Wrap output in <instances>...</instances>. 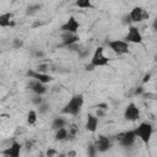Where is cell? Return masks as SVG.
I'll list each match as a JSON object with an SVG mask.
<instances>
[{
    "label": "cell",
    "instance_id": "cell-1",
    "mask_svg": "<svg viewBox=\"0 0 157 157\" xmlns=\"http://www.w3.org/2000/svg\"><path fill=\"white\" fill-rule=\"evenodd\" d=\"M85 103V98H83V94L81 93H77V94H74L69 102L64 105V108L61 109V113L63 114H67V115H77L81 109H82V105Z\"/></svg>",
    "mask_w": 157,
    "mask_h": 157
},
{
    "label": "cell",
    "instance_id": "cell-2",
    "mask_svg": "<svg viewBox=\"0 0 157 157\" xmlns=\"http://www.w3.org/2000/svg\"><path fill=\"white\" fill-rule=\"evenodd\" d=\"M134 130H135L136 136H137L144 144H146V145L150 144L151 137H152V134H153V126H152L151 123L142 121V123H140V124L137 125V128L134 129Z\"/></svg>",
    "mask_w": 157,
    "mask_h": 157
},
{
    "label": "cell",
    "instance_id": "cell-3",
    "mask_svg": "<svg viewBox=\"0 0 157 157\" xmlns=\"http://www.w3.org/2000/svg\"><path fill=\"white\" fill-rule=\"evenodd\" d=\"M90 64H92L94 67H102V66H107L109 64L108 56L104 55V48L103 47H98L94 49V52L91 56Z\"/></svg>",
    "mask_w": 157,
    "mask_h": 157
},
{
    "label": "cell",
    "instance_id": "cell-4",
    "mask_svg": "<svg viewBox=\"0 0 157 157\" xmlns=\"http://www.w3.org/2000/svg\"><path fill=\"white\" fill-rule=\"evenodd\" d=\"M108 47L112 52H114L117 55H125L129 53L130 48H129V43L124 39H114V40H109Z\"/></svg>",
    "mask_w": 157,
    "mask_h": 157
},
{
    "label": "cell",
    "instance_id": "cell-5",
    "mask_svg": "<svg viewBox=\"0 0 157 157\" xmlns=\"http://www.w3.org/2000/svg\"><path fill=\"white\" fill-rule=\"evenodd\" d=\"M124 40H126L128 43H134V44H141L144 38H142V34L140 32V29L136 27V26H128V33L124 38Z\"/></svg>",
    "mask_w": 157,
    "mask_h": 157
},
{
    "label": "cell",
    "instance_id": "cell-6",
    "mask_svg": "<svg viewBox=\"0 0 157 157\" xmlns=\"http://www.w3.org/2000/svg\"><path fill=\"white\" fill-rule=\"evenodd\" d=\"M124 119L128 121H136L137 119H140V109L137 108V105L135 103L131 102L125 107Z\"/></svg>",
    "mask_w": 157,
    "mask_h": 157
},
{
    "label": "cell",
    "instance_id": "cell-7",
    "mask_svg": "<svg viewBox=\"0 0 157 157\" xmlns=\"http://www.w3.org/2000/svg\"><path fill=\"white\" fill-rule=\"evenodd\" d=\"M136 139H137V136L135 134V130H128L124 134H121V136L119 139V145L121 147H125V148L131 147L135 144Z\"/></svg>",
    "mask_w": 157,
    "mask_h": 157
},
{
    "label": "cell",
    "instance_id": "cell-8",
    "mask_svg": "<svg viewBox=\"0 0 157 157\" xmlns=\"http://www.w3.org/2000/svg\"><path fill=\"white\" fill-rule=\"evenodd\" d=\"M80 29V22L74 17V16H69V18L66 20V22H64L60 26V31L61 32H71V33H77Z\"/></svg>",
    "mask_w": 157,
    "mask_h": 157
},
{
    "label": "cell",
    "instance_id": "cell-9",
    "mask_svg": "<svg viewBox=\"0 0 157 157\" xmlns=\"http://www.w3.org/2000/svg\"><path fill=\"white\" fill-rule=\"evenodd\" d=\"M45 85H47V83H43V82H40L39 80L29 78L27 87H28L34 94H42V96H43V94L47 92V90H48Z\"/></svg>",
    "mask_w": 157,
    "mask_h": 157
},
{
    "label": "cell",
    "instance_id": "cell-10",
    "mask_svg": "<svg viewBox=\"0 0 157 157\" xmlns=\"http://www.w3.org/2000/svg\"><path fill=\"white\" fill-rule=\"evenodd\" d=\"M129 15H130L132 22H141V21L148 18V12H147L145 9H142L141 6H135V7H132V10L130 11Z\"/></svg>",
    "mask_w": 157,
    "mask_h": 157
},
{
    "label": "cell",
    "instance_id": "cell-11",
    "mask_svg": "<svg viewBox=\"0 0 157 157\" xmlns=\"http://www.w3.org/2000/svg\"><path fill=\"white\" fill-rule=\"evenodd\" d=\"M80 37L77 33H71V32H61V44L59 47H65L67 48L69 45L74 43H78Z\"/></svg>",
    "mask_w": 157,
    "mask_h": 157
},
{
    "label": "cell",
    "instance_id": "cell-12",
    "mask_svg": "<svg viewBox=\"0 0 157 157\" xmlns=\"http://www.w3.org/2000/svg\"><path fill=\"white\" fill-rule=\"evenodd\" d=\"M26 75H27L28 78H36V80H39L43 83H49V82L53 81V76H50V75H48L45 72H39L37 70H31L29 69L26 72Z\"/></svg>",
    "mask_w": 157,
    "mask_h": 157
},
{
    "label": "cell",
    "instance_id": "cell-13",
    "mask_svg": "<svg viewBox=\"0 0 157 157\" xmlns=\"http://www.w3.org/2000/svg\"><path fill=\"white\" fill-rule=\"evenodd\" d=\"M96 146H97V150L98 152L101 153H104L107 152L108 150H110L112 147V141L108 136H104V135H98L97 140H96Z\"/></svg>",
    "mask_w": 157,
    "mask_h": 157
},
{
    "label": "cell",
    "instance_id": "cell-14",
    "mask_svg": "<svg viewBox=\"0 0 157 157\" xmlns=\"http://www.w3.org/2000/svg\"><path fill=\"white\" fill-rule=\"evenodd\" d=\"M21 148H22V145L17 141H13L7 148L1 151V155L7 156V157H18L21 153Z\"/></svg>",
    "mask_w": 157,
    "mask_h": 157
},
{
    "label": "cell",
    "instance_id": "cell-15",
    "mask_svg": "<svg viewBox=\"0 0 157 157\" xmlns=\"http://www.w3.org/2000/svg\"><path fill=\"white\" fill-rule=\"evenodd\" d=\"M98 123H99V118L92 113H88L87 114V119H86V130L90 131V132H94L98 128Z\"/></svg>",
    "mask_w": 157,
    "mask_h": 157
},
{
    "label": "cell",
    "instance_id": "cell-16",
    "mask_svg": "<svg viewBox=\"0 0 157 157\" xmlns=\"http://www.w3.org/2000/svg\"><path fill=\"white\" fill-rule=\"evenodd\" d=\"M15 26V22L12 20L11 12H5L0 15V27H12Z\"/></svg>",
    "mask_w": 157,
    "mask_h": 157
},
{
    "label": "cell",
    "instance_id": "cell-17",
    "mask_svg": "<svg viewBox=\"0 0 157 157\" xmlns=\"http://www.w3.org/2000/svg\"><path fill=\"white\" fill-rule=\"evenodd\" d=\"M67 136H69V130L64 126V128H60L58 130H55V135H54V139L56 141H64V140H67Z\"/></svg>",
    "mask_w": 157,
    "mask_h": 157
},
{
    "label": "cell",
    "instance_id": "cell-18",
    "mask_svg": "<svg viewBox=\"0 0 157 157\" xmlns=\"http://www.w3.org/2000/svg\"><path fill=\"white\" fill-rule=\"evenodd\" d=\"M66 124H67L66 119H64L63 117H55V118L52 120V129H53V130H58V129H60V128H64Z\"/></svg>",
    "mask_w": 157,
    "mask_h": 157
},
{
    "label": "cell",
    "instance_id": "cell-19",
    "mask_svg": "<svg viewBox=\"0 0 157 157\" xmlns=\"http://www.w3.org/2000/svg\"><path fill=\"white\" fill-rule=\"evenodd\" d=\"M40 9H42V5L40 4H31L26 9V15L27 16H34L37 12L40 11Z\"/></svg>",
    "mask_w": 157,
    "mask_h": 157
},
{
    "label": "cell",
    "instance_id": "cell-20",
    "mask_svg": "<svg viewBox=\"0 0 157 157\" xmlns=\"http://www.w3.org/2000/svg\"><path fill=\"white\" fill-rule=\"evenodd\" d=\"M38 119V112L36 109H29L27 113V124L28 125H34Z\"/></svg>",
    "mask_w": 157,
    "mask_h": 157
},
{
    "label": "cell",
    "instance_id": "cell-21",
    "mask_svg": "<svg viewBox=\"0 0 157 157\" xmlns=\"http://www.w3.org/2000/svg\"><path fill=\"white\" fill-rule=\"evenodd\" d=\"M75 6H77L78 9H90V10L94 7L92 4V0H76Z\"/></svg>",
    "mask_w": 157,
    "mask_h": 157
},
{
    "label": "cell",
    "instance_id": "cell-22",
    "mask_svg": "<svg viewBox=\"0 0 157 157\" xmlns=\"http://www.w3.org/2000/svg\"><path fill=\"white\" fill-rule=\"evenodd\" d=\"M49 109H50V105H49L47 102H43L40 105H38V107H37V112H38V114H39V115H43V114L48 113V112H49Z\"/></svg>",
    "mask_w": 157,
    "mask_h": 157
},
{
    "label": "cell",
    "instance_id": "cell-23",
    "mask_svg": "<svg viewBox=\"0 0 157 157\" xmlns=\"http://www.w3.org/2000/svg\"><path fill=\"white\" fill-rule=\"evenodd\" d=\"M97 153H98V150H97L96 144H88L87 145V155L90 157H94Z\"/></svg>",
    "mask_w": 157,
    "mask_h": 157
},
{
    "label": "cell",
    "instance_id": "cell-24",
    "mask_svg": "<svg viewBox=\"0 0 157 157\" xmlns=\"http://www.w3.org/2000/svg\"><path fill=\"white\" fill-rule=\"evenodd\" d=\"M31 102H32V104H33V105L38 107V105H40V104H42V103L44 102V99H43L42 94H34V96L32 97Z\"/></svg>",
    "mask_w": 157,
    "mask_h": 157
},
{
    "label": "cell",
    "instance_id": "cell-25",
    "mask_svg": "<svg viewBox=\"0 0 157 157\" xmlns=\"http://www.w3.org/2000/svg\"><path fill=\"white\" fill-rule=\"evenodd\" d=\"M22 47H23V40H22V39L15 38V39L12 40V48H13V49H20V48H22Z\"/></svg>",
    "mask_w": 157,
    "mask_h": 157
},
{
    "label": "cell",
    "instance_id": "cell-26",
    "mask_svg": "<svg viewBox=\"0 0 157 157\" xmlns=\"http://www.w3.org/2000/svg\"><path fill=\"white\" fill-rule=\"evenodd\" d=\"M90 53H91V50L88 48H82L77 54H78V58L80 59H85V58H87L90 55Z\"/></svg>",
    "mask_w": 157,
    "mask_h": 157
},
{
    "label": "cell",
    "instance_id": "cell-27",
    "mask_svg": "<svg viewBox=\"0 0 157 157\" xmlns=\"http://www.w3.org/2000/svg\"><path fill=\"white\" fill-rule=\"evenodd\" d=\"M36 70L39 71V72H45V74H47V71L49 70V65H48V64H39V65L36 67Z\"/></svg>",
    "mask_w": 157,
    "mask_h": 157
},
{
    "label": "cell",
    "instance_id": "cell-28",
    "mask_svg": "<svg viewBox=\"0 0 157 157\" xmlns=\"http://www.w3.org/2000/svg\"><path fill=\"white\" fill-rule=\"evenodd\" d=\"M121 22L124 23V25H128V26H130L131 25V17H130V15L128 13V15H125V16H123V20H121Z\"/></svg>",
    "mask_w": 157,
    "mask_h": 157
},
{
    "label": "cell",
    "instance_id": "cell-29",
    "mask_svg": "<svg viewBox=\"0 0 157 157\" xmlns=\"http://www.w3.org/2000/svg\"><path fill=\"white\" fill-rule=\"evenodd\" d=\"M33 56H34V58H43V56H44V53H43L42 50L37 49V50L33 52Z\"/></svg>",
    "mask_w": 157,
    "mask_h": 157
},
{
    "label": "cell",
    "instance_id": "cell-30",
    "mask_svg": "<svg viewBox=\"0 0 157 157\" xmlns=\"http://www.w3.org/2000/svg\"><path fill=\"white\" fill-rule=\"evenodd\" d=\"M135 94H136V96L144 94V87H142V86H139V87L135 90Z\"/></svg>",
    "mask_w": 157,
    "mask_h": 157
},
{
    "label": "cell",
    "instance_id": "cell-31",
    "mask_svg": "<svg viewBox=\"0 0 157 157\" xmlns=\"http://www.w3.org/2000/svg\"><path fill=\"white\" fill-rule=\"evenodd\" d=\"M152 28L157 32V16L153 18V21H152Z\"/></svg>",
    "mask_w": 157,
    "mask_h": 157
},
{
    "label": "cell",
    "instance_id": "cell-32",
    "mask_svg": "<svg viewBox=\"0 0 157 157\" xmlns=\"http://www.w3.org/2000/svg\"><path fill=\"white\" fill-rule=\"evenodd\" d=\"M53 155H56V151H54V150H48L47 151V156H53Z\"/></svg>",
    "mask_w": 157,
    "mask_h": 157
},
{
    "label": "cell",
    "instance_id": "cell-33",
    "mask_svg": "<svg viewBox=\"0 0 157 157\" xmlns=\"http://www.w3.org/2000/svg\"><path fill=\"white\" fill-rule=\"evenodd\" d=\"M150 77H151V75H150V74H146V75L144 76V80H142V82H147V81L150 80Z\"/></svg>",
    "mask_w": 157,
    "mask_h": 157
},
{
    "label": "cell",
    "instance_id": "cell-34",
    "mask_svg": "<svg viewBox=\"0 0 157 157\" xmlns=\"http://www.w3.org/2000/svg\"><path fill=\"white\" fill-rule=\"evenodd\" d=\"M38 26H42V22H36V23L33 25V28H36V27H38Z\"/></svg>",
    "mask_w": 157,
    "mask_h": 157
},
{
    "label": "cell",
    "instance_id": "cell-35",
    "mask_svg": "<svg viewBox=\"0 0 157 157\" xmlns=\"http://www.w3.org/2000/svg\"><path fill=\"white\" fill-rule=\"evenodd\" d=\"M156 91H157V85H156Z\"/></svg>",
    "mask_w": 157,
    "mask_h": 157
}]
</instances>
